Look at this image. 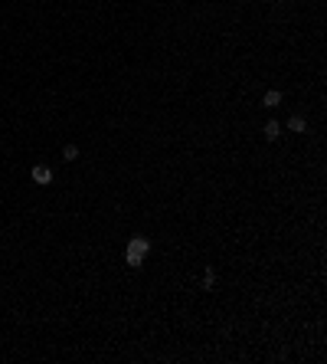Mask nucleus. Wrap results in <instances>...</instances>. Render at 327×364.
I'll use <instances>...</instances> for the list:
<instances>
[{
    "instance_id": "obj_6",
    "label": "nucleus",
    "mask_w": 327,
    "mask_h": 364,
    "mask_svg": "<svg viewBox=\"0 0 327 364\" xmlns=\"http://www.w3.org/2000/svg\"><path fill=\"white\" fill-rule=\"evenodd\" d=\"M62 155H65V158H69V161H72V158H79V151H76V144H69V148H65Z\"/></svg>"
},
{
    "instance_id": "obj_3",
    "label": "nucleus",
    "mask_w": 327,
    "mask_h": 364,
    "mask_svg": "<svg viewBox=\"0 0 327 364\" xmlns=\"http://www.w3.org/2000/svg\"><path fill=\"white\" fill-rule=\"evenodd\" d=\"M278 132H282L278 121H268V125H265V138H278Z\"/></svg>"
},
{
    "instance_id": "obj_4",
    "label": "nucleus",
    "mask_w": 327,
    "mask_h": 364,
    "mask_svg": "<svg viewBox=\"0 0 327 364\" xmlns=\"http://www.w3.org/2000/svg\"><path fill=\"white\" fill-rule=\"evenodd\" d=\"M278 102H282V92H268V95H265V105H268V109H275Z\"/></svg>"
},
{
    "instance_id": "obj_1",
    "label": "nucleus",
    "mask_w": 327,
    "mask_h": 364,
    "mask_svg": "<svg viewBox=\"0 0 327 364\" xmlns=\"http://www.w3.org/2000/svg\"><path fill=\"white\" fill-rule=\"evenodd\" d=\"M147 250H151L147 240H141V236H138V240H131L128 243V253H124V263H128V266H141L144 256H147Z\"/></svg>"
},
{
    "instance_id": "obj_2",
    "label": "nucleus",
    "mask_w": 327,
    "mask_h": 364,
    "mask_svg": "<svg viewBox=\"0 0 327 364\" xmlns=\"http://www.w3.org/2000/svg\"><path fill=\"white\" fill-rule=\"evenodd\" d=\"M33 181H36V184H49V181H53V171L46 164H36L33 167Z\"/></svg>"
},
{
    "instance_id": "obj_5",
    "label": "nucleus",
    "mask_w": 327,
    "mask_h": 364,
    "mask_svg": "<svg viewBox=\"0 0 327 364\" xmlns=\"http://www.w3.org/2000/svg\"><path fill=\"white\" fill-rule=\"evenodd\" d=\"M288 128H291V132H305V118H291V121H288Z\"/></svg>"
}]
</instances>
